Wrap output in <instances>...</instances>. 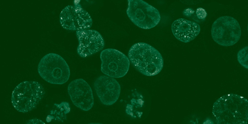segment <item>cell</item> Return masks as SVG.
I'll list each match as a JSON object with an SVG mask.
<instances>
[{"mask_svg":"<svg viewBox=\"0 0 248 124\" xmlns=\"http://www.w3.org/2000/svg\"><path fill=\"white\" fill-rule=\"evenodd\" d=\"M212 113L217 124H247L248 100L237 94H226L220 97L214 103Z\"/></svg>","mask_w":248,"mask_h":124,"instance_id":"obj_1","label":"cell"},{"mask_svg":"<svg viewBox=\"0 0 248 124\" xmlns=\"http://www.w3.org/2000/svg\"><path fill=\"white\" fill-rule=\"evenodd\" d=\"M68 92L73 103L85 111L93 107L94 98L92 90L88 83L82 78L71 81L68 87Z\"/></svg>","mask_w":248,"mask_h":124,"instance_id":"obj_10","label":"cell"},{"mask_svg":"<svg viewBox=\"0 0 248 124\" xmlns=\"http://www.w3.org/2000/svg\"><path fill=\"white\" fill-rule=\"evenodd\" d=\"M101 61V70L106 75L119 78L124 76L129 69L128 58L121 51L113 48L101 51L100 55Z\"/></svg>","mask_w":248,"mask_h":124,"instance_id":"obj_7","label":"cell"},{"mask_svg":"<svg viewBox=\"0 0 248 124\" xmlns=\"http://www.w3.org/2000/svg\"><path fill=\"white\" fill-rule=\"evenodd\" d=\"M211 35L214 41L218 45L229 46L235 44L240 40L241 30L238 21L228 16H221L213 23Z\"/></svg>","mask_w":248,"mask_h":124,"instance_id":"obj_6","label":"cell"},{"mask_svg":"<svg viewBox=\"0 0 248 124\" xmlns=\"http://www.w3.org/2000/svg\"><path fill=\"white\" fill-rule=\"evenodd\" d=\"M54 117L50 115H48L46 117V121L47 123L51 122L52 120L54 119Z\"/></svg>","mask_w":248,"mask_h":124,"instance_id":"obj_18","label":"cell"},{"mask_svg":"<svg viewBox=\"0 0 248 124\" xmlns=\"http://www.w3.org/2000/svg\"><path fill=\"white\" fill-rule=\"evenodd\" d=\"M38 71L43 79L54 84L65 83L70 75L69 66L65 60L54 53L48 54L41 58L38 65Z\"/></svg>","mask_w":248,"mask_h":124,"instance_id":"obj_4","label":"cell"},{"mask_svg":"<svg viewBox=\"0 0 248 124\" xmlns=\"http://www.w3.org/2000/svg\"><path fill=\"white\" fill-rule=\"evenodd\" d=\"M128 56L134 68L146 76L158 74L163 67V60L161 53L146 43L138 42L134 44L129 51Z\"/></svg>","mask_w":248,"mask_h":124,"instance_id":"obj_2","label":"cell"},{"mask_svg":"<svg viewBox=\"0 0 248 124\" xmlns=\"http://www.w3.org/2000/svg\"><path fill=\"white\" fill-rule=\"evenodd\" d=\"M194 12V11L191 8H187L184 10L183 14L186 16H189Z\"/></svg>","mask_w":248,"mask_h":124,"instance_id":"obj_17","label":"cell"},{"mask_svg":"<svg viewBox=\"0 0 248 124\" xmlns=\"http://www.w3.org/2000/svg\"><path fill=\"white\" fill-rule=\"evenodd\" d=\"M126 13L131 21L145 29L152 28L160 22L161 16L155 8L142 0H128Z\"/></svg>","mask_w":248,"mask_h":124,"instance_id":"obj_5","label":"cell"},{"mask_svg":"<svg viewBox=\"0 0 248 124\" xmlns=\"http://www.w3.org/2000/svg\"><path fill=\"white\" fill-rule=\"evenodd\" d=\"M59 20L63 28L70 31L90 29L93 24L90 14L79 5L65 7L60 13Z\"/></svg>","mask_w":248,"mask_h":124,"instance_id":"obj_8","label":"cell"},{"mask_svg":"<svg viewBox=\"0 0 248 124\" xmlns=\"http://www.w3.org/2000/svg\"><path fill=\"white\" fill-rule=\"evenodd\" d=\"M248 46H246L238 51L237 54V59L239 63L243 67L248 69Z\"/></svg>","mask_w":248,"mask_h":124,"instance_id":"obj_13","label":"cell"},{"mask_svg":"<svg viewBox=\"0 0 248 124\" xmlns=\"http://www.w3.org/2000/svg\"><path fill=\"white\" fill-rule=\"evenodd\" d=\"M78 42L77 51L81 57L85 58L103 49L105 42L102 36L97 31L86 29L76 31Z\"/></svg>","mask_w":248,"mask_h":124,"instance_id":"obj_9","label":"cell"},{"mask_svg":"<svg viewBox=\"0 0 248 124\" xmlns=\"http://www.w3.org/2000/svg\"><path fill=\"white\" fill-rule=\"evenodd\" d=\"M26 123L27 124H45L42 120L36 118H33L28 121Z\"/></svg>","mask_w":248,"mask_h":124,"instance_id":"obj_16","label":"cell"},{"mask_svg":"<svg viewBox=\"0 0 248 124\" xmlns=\"http://www.w3.org/2000/svg\"><path fill=\"white\" fill-rule=\"evenodd\" d=\"M204 124H212L213 122L209 119H207L203 123Z\"/></svg>","mask_w":248,"mask_h":124,"instance_id":"obj_19","label":"cell"},{"mask_svg":"<svg viewBox=\"0 0 248 124\" xmlns=\"http://www.w3.org/2000/svg\"><path fill=\"white\" fill-rule=\"evenodd\" d=\"M171 30L177 39L186 43L195 39L200 33L201 28L200 25L194 22L179 18L173 22Z\"/></svg>","mask_w":248,"mask_h":124,"instance_id":"obj_12","label":"cell"},{"mask_svg":"<svg viewBox=\"0 0 248 124\" xmlns=\"http://www.w3.org/2000/svg\"><path fill=\"white\" fill-rule=\"evenodd\" d=\"M45 93L43 86L35 81H24L18 85L12 92V105L17 111L25 113L34 109Z\"/></svg>","mask_w":248,"mask_h":124,"instance_id":"obj_3","label":"cell"},{"mask_svg":"<svg viewBox=\"0 0 248 124\" xmlns=\"http://www.w3.org/2000/svg\"><path fill=\"white\" fill-rule=\"evenodd\" d=\"M196 14L198 18L199 19H203L206 17L207 14L205 10L201 8L197 9Z\"/></svg>","mask_w":248,"mask_h":124,"instance_id":"obj_15","label":"cell"},{"mask_svg":"<svg viewBox=\"0 0 248 124\" xmlns=\"http://www.w3.org/2000/svg\"><path fill=\"white\" fill-rule=\"evenodd\" d=\"M94 88L101 102L103 105L110 106L118 99L121 92V87L114 78L101 75L95 81Z\"/></svg>","mask_w":248,"mask_h":124,"instance_id":"obj_11","label":"cell"},{"mask_svg":"<svg viewBox=\"0 0 248 124\" xmlns=\"http://www.w3.org/2000/svg\"><path fill=\"white\" fill-rule=\"evenodd\" d=\"M54 105L60 109L61 111H64L66 114L69 113L70 111V108L68 102H62L60 104L55 103Z\"/></svg>","mask_w":248,"mask_h":124,"instance_id":"obj_14","label":"cell"}]
</instances>
